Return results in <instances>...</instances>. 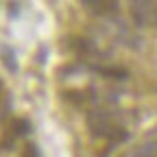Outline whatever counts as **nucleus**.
Here are the masks:
<instances>
[{"mask_svg": "<svg viewBox=\"0 0 157 157\" xmlns=\"http://www.w3.org/2000/svg\"><path fill=\"white\" fill-rule=\"evenodd\" d=\"M87 124H90V131L94 135H98V137H111V140H118V137L124 140L127 137V133L120 129V124H118L109 113H103V111L92 113Z\"/></svg>", "mask_w": 157, "mask_h": 157, "instance_id": "f257e3e1", "label": "nucleus"}, {"mask_svg": "<svg viewBox=\"0 0 157 157\" xmlns=\"http://www.w3.org/2000/svg\"><path fill=\"white\" fill-rule=\"evenodd\" d=\"M129 5L140 26H157V0H129Z\"/></svg>", "mask_w": 157, "mask_h": 157, "instance_id": "f03ea898", "label": "nucleus"}, {"mask_svg": "<svg viewBox=\"0 0 157 157\" xmlns=\"http://www.w3.org/2000/svg\"><path fill=\"white\" fill-rule=\"evenodd\" d=\"M83 2L98 15H107L116 11V0H83Z\"/></svg>", "mask_w": 157, "mask_h": 157, "instance_id": "7ed1b4c3", "label": "nucleus"}]
</instances>
